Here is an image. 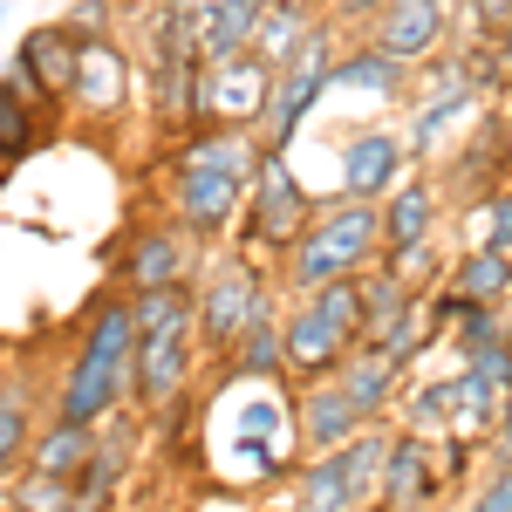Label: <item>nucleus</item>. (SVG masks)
<instances>
[{"label":"nucleus","mask_w":512,"mask_h":512,"mask_svg":"<svg viewBox=\"0 0 512 512\" xmlns=\"http://www.w3.org/2000/svg\"><path fill=\"white\" fill-rule=\"evenodd\" d=\"M212 472L233 492H260L274 478L301 472V417H294V383H260V376H226V390L212 396Z\"/></svg>","instance_id":"1"},{"label":"nucleus","mask_w":512,"mask_h":512,"mask_svg":"<svg viewBox=\"0 0 512 512\" xmlns=\"http://www.w3.org/2000/svg\"><path fill=\"white\" fill-rule=\"evenodd\" d=\"M137 383V301L130 294H103L89 321H82V349L55 383V417L69 424H103L130 403Z\"/></svg>","instance_id":"2"},{"label":"nucleus","mask_w":512,"mask_h":512,"mask_svg":"<svg viewBox=\"0 0 512 512\" xmlns=\"http://www.w3.org/2000/svg\"><path fill=\"white\" fill-rule=\"evenodd\" d=\"M376 260H383V205L321 198L308 233L280 253V294H315L328 280H362Z\"/></svg>","instance_id":"3"},{"label":"nucleus","mask_w":512,"mask_h":512,"mask_svg":"<svg viewBox=\"0 0 512 512\" xmlns=\"http://www.w3.org/2000/svg\"><path fill=\"white\" fill-rule=\"evenodd\" d=\"M137 301V383L130 403L144 417H164L192 396L198 369V315H192V287H158V294H130Z\"/></svg>","instance_id":"4"},{"label":"nucleus","mask_w":512,"mask_h":512,"mask_svg":"<svg viewBox=\"0 0 512 512\" xmlns=\"http://www.w3.org/2000/svg\"><path fill=\"white\" fill-rule=\"evenodd\" d=\"M274 301L280 294H274V280H267V260H253V253H212V260H198V274H192L198 349L226 362L239 349V335L267 315Z\"/></svg>","instance_id":"5"},{"label":"nucleus","mask_w":512,"mask_h":512,"mask_svg":"<svg viewBox=\"0 0 512 512\" xmlns=\"http://www.w3.org/2000/svg\"><path fill=\"white\" fill-rule=\"evenodd\" d=\"M315 212H321V198L301 185V171L287 164V151H274V144H267V158H260L253 185H246V219H239L246 253L280 267V253L308 233V219H315Z\"/></svg>","instance_id":"6"},{"label":"nucleus","mask_w":512,"mask_h":512,"mask_svg":"<svg viewBox=\"0 0 512 512\" xmlns=\"http://www.w3.org/2000/svg\"><path fill=\"white\" fill-rule=\"evenodd\" d=\"M335 55H342V48H335V14H321L315 28H308V41L274 69V103H267V123H260V137H267L274 151H294L301 130H308V117L328 103Z\"/></svg>","instance_id":"7"},{"label":"nucleus","mask_w":512,"mask_h":512,"mask_svg":"<svg viewBox=\"0 0 512 512\" xmlns=\"http://www.w3.org/2000/svg\"><path fill=\"white\" fill-rule=\"evenodd\" d=\"M410 171H417V158H410V137L396 123H383V117L355 123L349 137H342V151H335V192L328 198H369V205H383Z\"/></svg>","instance_id":"8"},{"label":"nucleus","mask_w":512,"mask_h":512,"mask_svg":"<svg viewBox=\"0 0 512 512\" xmlns=\"http://www.w3.org/2000/svg\"><path fill=\"white\" fill-rule=\"evenodd\" d=\"M246 185L253 178H233V171H171V219L198 246H219L246 219Z\"/></svg>","instance_id":"9"},{"label":"nucleus","mask_w":512,"mask_h":512,"mask_svg":"<svg viewBox=\"0 0 512 512\" xmlns=\"http://www.w3.org/2000/svg\"><path fill=\"white\" fill-rule=\"evenodd\" d=\"M123 294H158V287H192L198 274V239L178 226V219H158V226H137L130 246H123Z\"/></svg>","instance_id":"10"},{"label":"nucleus","mask_w":512,"mask_h":512,"mask_svg":"<svg viewBox=\"0 0 512 512\" xmlns=\"http://www.w3.org/2000/svg\"><path fill=\"white\" fill-rule=\"evenodd\" d=\"M130 96H137V62L117 35L82 41V69H76V96L69 110L89 123H123L130 117Z\"/></svg>","instance_id":"11"},{"label":"nucleus","mask_w":512,"mask_h":512,"mask_svg":"<svg viewBox=\"0 0 512 512\" xmlns=\"http://www.w3.org/2000/svg\"><path fill=\"white\" fill-rule=\"evenodd\" d=\"M274 103V62L267 55H226V62H205V123H246L260 130Z\"/></svg>","instance_id":"12"},{"label":"nucleus","mask_w":512,"mask_h":512,"mask_svg":"<svg viewBox=\"0 0 512 512\" xmlns=\"http://www.w3.org/2000/svg\"><path fill=\"white\" fill-rule=\"evenodd\" d=\"M410 89H417V69L390 55L383 41H355L335 55V76H328V96H369L376 110H403L410 103Z\"/></svg>","instance_id":"13"},{"label":"nucleus","mask_w":512,"mask_h":512,"mask_svg":"<svg viewBox=\"0 0 512 512\" xmlns=\"http://www.w3.org/2000/svg\"><path fill=\"white\" fill-rule=\"evenodd\" d=\"M451 28H458V0H390V7L376 14L369 41H383L390 55H403V62L417 69V62H431L437 48H444Z\"/></svg>","instance_id":"14"},{"label":"nucleus","mask_w":512,"mask_h":512,"mask_svg":"<svg viewBox=\"0 0 512 512\" xmlns=\"http://www.w3.org/2000/svg\"><path fill=\"white\" fill-rule=\"evenodd\" d=\"M335 383L349 390V403L362 410V424H390V410L403 403L410 390V362H396L390 349H376V342H355L342 355V369H335Z\"/></svg>","instance_id":"15"},{"label":"nucleus","mask_w":512,"mask_h":512,"mask_svg":"<svg viewBox=\"0 0 512 512\" xmlns=\"http://www.w3.org/2000/svg\"><path fill=\"white\" fill-rule=\"evenodd\" d=\"M437 492H444L437 444L396 424V437H390V472H383V506H376V512H431Z\"/></svg>","instance_id":"16"},{"label":"nucleus","mask_w":512,"mask_h":512,"mask_svg":"<svg viewBox=\"0 0 512 512\" xmlns=\"http://www.w3.org/2000/svg\"><path fill=\"white\" fill-rule=\"evenodd\" d=\"M294 417H301V451H308V458H315V451H342L355 431H369L362 410L349 403V390H342L335 376L294 383Z\"/></svg>","instance_id":"17"},{"label":"nucleus","mask_w":512,"mask_h":512,"mask_svg":"<svg viewBox=\"0 0 512 512\" xmlns=\"http://www.w3.org/2000/svg\"><path fill=\"white\" fill-rule=\"evenodd\" d=\"M437 219H444V192H437L431 171H410L390 198H383V253H403L417 239H437Z\"/></svg>","instance_id":"18"},{"label":"nucleus","mask_w":512,"mask_h":512,"mask_svg":"<svg viewBox=\"0 0 512 512\" xmlns=\"http://www.w3.org/2000/svg\"><path fill=\"white\" fill-rule=\"evenodd\" d=\"M349 342L308 308V301H287V383H321L342 369Z\"/></svg>","instance_id":"19"},{"label":"nucleus","mask_w":512,"mask_h":512,"mask_svg":"<svg viewBox=\"0 0 512 512\" xmlns=\"http://www.w3.org/2000/svg\"><path fill=\"white\" fill-rule=\"evenodd\" d=\"M130 458H137V424L117 410V417L96 424V451H89V465L76 478L82 506H117V485L130 478Z\"/></svg>","instance_id":"20"},{"label":"nucleus","mask_w":512,"mask_h":512,"mask_svg":"<svg viewBox=\"0 0 512 512\" xmlns=\"http://www.w3.org/2000/svg\"><path fill=\"white\" fill-rule=\"evenodd\" d=\"M260 14L267 0H192V35L205 62H226V55H246L253 35H260Z\"/></svg>","instance_id":"21"},{"label":"nucleus","mask_w":512,"mask_h":512,"mask_svg":"<svg viewBox=\"0 0 512 512\" xmlns=\"http://www.w3.org/2000/svg\"><path fill=\"white\" fill-rule=\"evenodd\" d=\"M21 55L35 62V76L48 82V96L55 103H69L76 96V69H82V35L55 14V21H35L28 35H21Z\"/></svg>","instance_id":"22"},{"label":"nucleus","mask_w":512,"mask_h":512,"mask_svg":"<svg viewBox=\"0 0 512 512\" xmlns=\"http://www.w3.org/2000/svg\"><path fill=\"white\" fill-rule=\"evenodd\" d=\"M294 512H369V499L355 492V472L342 451H315L294 472Z\"/></svg>","instance_id":"23"},{"label":"nucleus","mask_w":512,"mask_h":512,"mask_svg":"<svg viewBox=\"0 0 512 512\" xmlns=\"http://www.w3.org/2000/svg\"><path fill=\"white\" fill-rule=\"evenodd\" d=\"M226 376H260V383H287V301H274L267 315L239 335V349L226 355Z\"/></svg>","instance_id":"24"},{"label":"nucleus","mask_w":512,"mask_h":512,"mask_svg":"<svg viewBox=\"0 0 512 512\" xmlns=\"http://www.w3.org/2000/svg\"><path fill=\"white\" fill-rule=\"evenodd\" d=\"M451 417H458V369L451 376H410V390L396 403V424L431 437V444H444L451 437Z\"/></svg>","instance_id":"25"},{"label":"nucleus","mask_w":512,"mask_h":512,"mask_svg":"<svg viewBox=\"0 0 512 512\" xmlns=\"http://www.w3.org/2000/svg\"><path fill=\"white\" fill-rule=\"evenodd\" d=\"M444 287H458L465 301H485V308H512V253H492V246H465L451 260Z\"/></svg>","instance_id":"26"},{"label":"nucleus","mask_w":512,"mask_h":512,"mask_svg":"<svg viewBox=\"0 0 512 512\" xmlns=\"http://www.w3.org/2000/svg\"><path fill=\"white\" fill-rule=\"evenodd\" d=\"M96 451V424H69V417H48L35 431V451H28V472H55V478H82Z\"/></svg>","instance_id":"27"},{"label":"nucleus","mask_w":512,"mask_h":512,"mask_svg":"<svg viewBox=\"0 0 512 512\" xmlns=\"http://www.w3.org/2000/svg\"><path fill=\"white\" fill-rule=\"evenodd\" d=\"M417 301H424V294H417L410 280L396 274L390 253H383V260L362 274V342H376V335H383V328H390L403 308H417Z\"/></svg>","instance_id":"28"},{"label":"nucleus","mask_w":512,"mask_h":512,"mask_svg":"<svg viewBox=\"0 0 512 512\" xmlns=\"http://www.w3.org/2000/svg\"><path fill=\"white\" fill-rule=\"evenodd\" d=\"M35 410H28V390L14 383V390H0V485H14V478L28 472V451H35Z\"/></svg>","instance_id":"29"},{"label":"nucleus","mask_w":512,"mask_h":512,"mask_svg":"<svg viewBox=\"0 0 512 512\" xmlns=\"http://www.w3.org/2000/svg\"><path fill=\"white\" fill-rule=\"evenodd\" d=\"M321 14H308V7H294V0H267V14H260V35H253V55H267V62H287L301 41H308V28H315Z\"/></svg>","instance_id":"30"},{"label":"nucleus","mask_w":512,"mask_h":512,"mask_svg":"<svg viewBox=\"0 0 512 512\" xmlns=\"http://www.w3.org/2000/svg\"><path fill=\"white\" fill-rule=\"evenodd\" d=\"M458 239H465V246L512 253V185H499V192L472 198V205H465V219H458Z\"/></svg>","instance_id":"31"},{"label":"nucleus","mask_w":512,"mask_h":512,"mask_svg":"<svg viewBox=\"0 0 512 512\" xmlns=\"http://www.w3.org/2000/svg\"><path fill=\"white\" fill-rule=\"evenodd\" d=\"M48 123L55 110H35V103H21L14 89H0V144H7V158H35L41 144H48Z\"/></svg>","instance_id":"32"},{"label":"nucleus","mask_w":512,"mask_h":512,"mask_svg":"<svg viewBox=\"0 0 512 512\" xmlns=\"http://www.w3.org/2000/svg\"><path fill=\"white\" fill-rule=\"evenodd\" d=\"M287 301H308L342 342H362V280H328V287H315V294H287Z\"/></svg>","instance_id":"33"},{"label":"nucleus","mask_w":512,"mask_h":512,"mask_svg":"<svg viewBox=\"0 0 512 512\" xmlns=\"http://www.w3.org/2000/svg\"><path fill=\"white\" fill-rule=\"evenodd\" d=\"M431 335H437V315H431V294H424L417 308H403V315L376 335V349H390L396 362H417V355L431 349Z\"/></svg>","instance_id":"34"},{"label":"nucleus","mask_w":512,"mask_h":512,"mask_svg":"<svg viewBox=\"0 0 512 512\" xmlns=\"http://www.w3.org/2000/svg\"><path fill=\"white\" fill-rule=\"evenodd\" d=\"M7 499L21 512H76V478H55V472H21L14 485H7Z\"/></svg>","instance_id":"35"},{"label":"nucleus","mask_w":512,"mask_h":512,"mask_svg":"<svg viewBox=\"0 0 512 512\" xmlns=\"http://www.w3.org/2000/svg\"><path fill=\"white\" fill-rule=\"evenodd\" d=\"M390 267L417 294H431V287H444V239H417V246H403V253H390Z\"/></svg>","instance_id":"36"},{"label":"nucleus","mask_w":512,"mask_h":512,"mask_svg":"<svg viewBox=\"0 0 512 512\" xmlns=\"http://www.w3.org/2000/svg\"><path fill=\"white\" fill-rule=\"evenodd\" d=\"M465 14V48H492L512 28V0H458Z\"/></svg>","instance_id":"37"},{"label":"nucleus","mask_w":512,"mask_h":512,"mask_svg":"<svg viewBox=\"0 0 512 512\" xmlns=\"http://www.w3.org/2000/svg\"><path fill=\"white\" fill-rule=\"evenodd\" d=\"M0 89H14V96H21V103H35V110H62V103L48 96V82L35 76V62H28L21 48H14V55L0 62Z\"/></svg>","instance_id":"38"},{"label":"nucleus","mask_w":512,"mask_h":512,"mask_svg":"<svg viewBox=\"0 0 512 512\" xmlns=\"http://www.w3.org/2000/svg\"><path fill=\"white\" fill-rule=\"evenodd\" d=\"M62 21H69L82 41L117 35V7H110V0H76V7H62Z\"/></svg>","instance_id":"39"},{"label":"nucleus","mask_w":512,"mask_h":512,"mask_svg":"<svg viewBox=\"0 0 512 512\" xmlns=\"http://www.w3.org/2000/svg\"><path fill=\"white\" fill-rule=\"evenodd\" d=\"M383 7H390V0H335L328 14H335V21H349V28H376V14H383Z\"/></svg>","instance_id":"40"},{"label":"nucleus","mask_w":512,"mask_h":512,"mask_svg":"<svg viewBox=\"0 0 512 512\" xmlns=\"http://www.w3.org/2000/svg\"><path fill=\"white\" fill-rule=\"evenodd\" d=\"M485 458L512 465V396H506V410H499V424H492V437H485Z\"/></svg>","instance_id":"41"},{"label":"nucleus","mask_w":512,"mask_h":512,"mask_svg":"<svg viewBox=\"0 0 512 512\" xmlns=\"http://www.w3.org/2000/svg\"><path fill=\"white\" fill-rule=\"evenodd\" d=\"M492 48H499V69H506V82H512V28H506L499 41H492Z\"/></svg>","instance_id":"42"},{"label":"nucleus","mask_w":512,"mask_h":512,"mask_svg":"<svg viewBox=\"0 0 512 512\" xmlns=\"http://www.w3.org/2000/svg\"><path fill=\"white\" fill-rule=\"evenodd\" d=\"M7 171H14V158H7V144H0V185H7Z\"/></svg>","instance_id":"43"},{"label":"nucleus","mask_w":512,"mask_h":512,"mask_svg":"<svg viewBox=\"0 0 512 512\" xmlns=\"http://www.w3.org/2000/svg\"><path fill=\"white\" fill-rule=\"evenodd\" d=\"M0 512H21V506H14V499H7V506H0Z\"/></svg>","instance_id":"44"},{"label":"nucleus","mask_w":512,"mask_h":512,"mask_svg":"<svg viewBox=\"0 0 512 512\" xmlns=\"http://www.w3.org/2000/svg\"><path fill=\"white\" fill-rule=\"evenodd\" d=\"M0 21H7V7H0Z\"/></svg>","instance_id":"45"},{"label":"nucleus","mask_w":512,"mask_h":512,"mask_svg":"<svg viewBox=\"0 0 512 512\" xmlns=\"http://www.w3.org/2000/svg\"><path fill=\"white\" fill-rule=\"evenodd\" d=\"M0 506H7V492H0Z\"/></svg>","instance_id":"46"}]
</instances>
